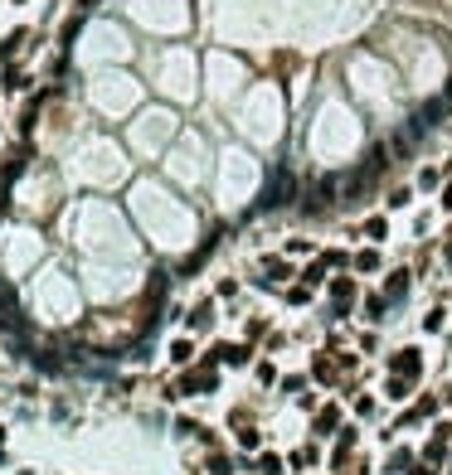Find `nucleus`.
Here are the masks:
<instances>
[{"instance_id": "f257e3e1", "label": "nucleus", "mask_w": 452, "mask_h": 475, "mask_svg": "<svg viewBox=\"0 0 452 475\" xmlns=\"http://www.w3.org/2000/svg\"><path fill=\"white\" fill-rule=\"evenodd\" d=\"M389 369H394V379L414 383L418 374H423V359H418V349H399V354L389 359Z\"/></svg>"}, {"instance_id": "a211bd4d", "label": "nucleus", "mask_w": 452, "mask_h": 475, "mask_svg": "<svg viewBox=\"0 0 452 475\" xmlns=\"http://www.w3.org/2000/svg\"><path fill=\"white\" fill-rule=\"evenodd\" d=\"M238 446H243V451H253V446H258V432H253V427H243V432H238Z\"/></svg>"}, {"instance_id": "b1692460", "label": "nucleus", "mask_w": 452, "mask_h": 475, "mask_svg": "<svg viewBox=\"0 0 452 475\" xmlns=\"http://www.w3.org/2000/svg\"><path fill=\"white\" fill-rule=\"evenodd\" d=\"M0 451H5V432H0Z\"/></svg>"}, {"instance_id": "dca6fc26", "label": "nucleus", "mask_w": 452, "mask_h": 475, "mask_svg": "<svg viewBox=\"0 0 452 475\" xmlns=\"http://www.w3.org/2000/svg\"><path fill=\"white\" fill-rule=\"evenodd\" d=\"M287 301H292V306H307V301H312V286H307V282L292 286V291H287Z\"/></svg>"}, {"instance_id": "f8f14e48", "label": "nucleus", "mask_w": 452, "mask_h": 475, "mask_svg": "<svg viewBox=\"0 0 452 475\" xmlns=\"http://www.w3.org/2000/svg\"><path fill=\"white\" fill-rule=\"evenodd\" d=\"M433 407H438V398H418V407H414V412H404V422H418V417H428Z\"/></svg>"}, {"instance_id": "f3484780", "label": "nucleus", "mask_w": 452, "mask_h": 475, "mask_svg": "<svg viewBox=\"0 0 452 475\" xmlns=\"http://www.w3.org/2000/svg\"><path fill=\"white\" fill-rule=\"evenodd\" d=\"M384 228H389L384 218H365V233H370V238H384Z\"/></svg>"}, {"instance_id": "4be33fe9", "label": "nucleus", "mask_w": 452, "mask_h": 475, "mask_svg": "<svg viewBox=\"0 0 452 475\" xmlns=\"http://www.w3.org/2000/svg\"><path fill=\"white\" fill-rule=\"evenodd\" d=\"M443 204H448V213H452V185H448V194H443Z\"/></svg>"}, {"instance_id": "5701e85b", "label": "nucleus", "mask_w": 452, "mask_h": 475, "mask_svg": "<svg viewBox=\"0 0 452 475\" xmlns=\"http://www.w3.org/2000/svg\"><path fill=\"white\" fill-rule=\"evenodd\" d=\"M443 257H448V262H452V238H448V248H443Z\"/></svg>"}, {"instance_id": "6e6552de", "label": "nucleus", "mask_w": 452, "mask_h": 475, "mask_svg": "<svg viewBox=\"0 0 452 475\" xmlns=\"http://www.w3.org/2000/svg\"><path fill=\"white\" fill-rule=\"evenodd\" d=\"M350 267H355V272H374V267H379V252H374V248H365V252H355V257H350Z\"/></svg>"}, {"instance_id": "9d476101", "label": "nucleus", "mask_w": 452, "mask_h": 475, "mask_svg": "<svg viewBox=\"0 0 452 475\" xmlns=\"http://www.w3.org/2000/svg\"><path fill=\"white\" fill-rule=\"evenodd\" d=\"M170 359H175V364H190V359H195V345H190V340H175V345H170Z\"/></svg>"}, {"instance_id": "39448f33", "label": "nucleus", "mask_w": 452, "mask_h": 475, "mask_svg": "<svg viewBox=\"0 0 452 475\" xmlns=\"http://www.w3.org/2000/svg\"><path fill=\"white\" fill-rule=\"evenodd\" d=\"M185 325H190V330H210V325H214V306H210V301H200V306L185 315Z\"/></svg>"}, {"instance_id": "1a4fd4ad", "label": "nucleus", "mask_w": 452, "mask_h": 475, "mask_svg": "<svg viewBox=\"0 0 452 475\" xmlns=\"http://www.w3.org/2000/svg\"><path fill=\"white\" fill-rule=\"evenodd\" d=\"M336 422H340L336 407H321V412H316V432H321V437H326V432H336Z\"/></svg>"}, {"instance_id": "2eb2a0df", "label": "nucleus", "mask_w": 452, "mask_h": 475, "mask_svg": "<svg viewBox=\"0 0 452 475\" xmlns=\"http://www.w3.org/2000/svg\"><path fill=\"white\" fill-rule=\"evenodd\" d=\"M384 306H389L384 296H370V301H365V310H370V320H384Z\"/></svg>"}, {"instance_id": "aec40b11", "label": "nucleus", "mask_w": 452, "mask_h": 475, "mask_svg": "<svg viewBox=\"0 0 452 475\" xmlns=\"http://www.w3.org/2000/svg\"><path fill=\"white\" fill-rule=\"evenodd\" d=\"M312 374H316V379H326V383L336 379V369H331V364H326V359H316V364H312Z\"/></svg>"}, {"instance_id": "412c9836", "label": "nucleus", "mask_w": 452, "mask_h": 475, "mask_svg": "<svg viewBox=\"0 0 452 475\" xmlns=\"http://www.w3.org/2000/svg\"><path fill=\"white\" fill-rule=\"evenodd\" d=\"M409 199H414V190H394V194H389V209H404Z\"/></svg>"}, {"instance_id": "f03ea898", "label": "nucleus", "mask_w": 452, "mask_h": 475, "mask_svg": "<svg viewBox=\"0 0 452 475\" xmlns=\"http://www.w3.org/2000/svg\"><path fill=\"white\" fill-rule=\"evenodd\" d=\"M210 354H214V364H233V369L253 359V349H248V345H214Z\"/></svg>"}, {"instance_id": "7ed1b4c3", "label": "nucleus", "mask_w": 452, "mask_h": 475, "mask_svg": "<svg viewBox=\"0 0 452 475\" xmlns=\"http://www.w3.org/2000/svg\"><path fill=\"white\" fill-rule=\"evenodd\" d=\"M331 301H336V315H345V306L355 301V282H350V277H336V282H331Z\"/></svg>"}, {"instance_id": "ddd939ff", "label": "nucleus", "mask_w": 452, "mask_h": 475, "mask_svg": "<svg viewBox=\"0 0 452 475\" xmlns=\"http://www.w3.org/2000/svg\"><path fill=\"white\" fill-rule=\"evenodd\" d=\"M210 475H233V461H228V456H219V451H214V456H210Z\"/></svg>"}, {"instance_id": "6ab92c4d", "label": "nucleus", "mask_w": 452, "mask_h": 475, "mask_svg": "<svg viewBox=\"0 0 452 475\" xmlns=\"http://www.w3.org/2000/svg\"><path fill=\"white\" fill-rule=\"evenodd\" d=\"M409 461H414L409 451H394V456H389V471H409Z\"/></svg>"}, {"instance_id": "423d86ee", "label": "nucleus", "mask_w": 452, "mask_h": 475, "mask_svg": "<svg viewBox=\"0 0 452 475\" xmlns=\"http://www.w3.org/2000/svg\"><path fill=\"white\" fill-rule=\"evenodd\" d=\"M331 194H336V180L312 185V194H307V209H326V204H331Z\"/></svg>"}, {"instance_id": "4468645a", "label": "nucleus", "mask_w": 452, "mask_h": 475, "mask_svg": "<svg viewBox=\"0 0 452 475\" xmlns=\"http://www.w3.org/2000/svg\"><path fill=\"white\" fill-rule=\"evenodd\" d=\"M258 471H263V475H277V471H282V456H272V451H268V456H258Z\"/></svg>"}, {"instance_id": "20e7f679", "label": "nucleus", "mask_w": 452, "mask_h": 475, "mask_svg": "<svg viewBox=\"0 0 452 475\" xmlns=\"http://www.w3.org/2000/svg\"><path fill=\"white\" fill-rule=\"evenodd\" d=\"M287 277H292V267L282 257H268L263 262V286H277V282H287Z\"/></svg>"}, {"instance_id": "9b49d317", "label": "nucleus", "mask_w": 452, "mask_h": 475, "mask_svg": "<svg viewBox=\"0 0 452 475\" xmlns=\"http://www.w3.org/2000/svg\"><path fill=\"white\" fill-rule=\"evenodd\" d=\"M321 277H326V257H316V262L302 272V282H307V286H321Z\"/></svg>"}, {"instance_id": "0eeeda50", "label": "nucleus", "mask_w": 452, "mask_h": 475, "mask_svg": "<svg viewBox=\"0 0 452 475\" xmlns=\"http://www.w3.org/2000/svg\"><path fill=\"white\" fill-rule=\"evenodd\" d=\"M409 296V272H389V282H384V301H404Z\"/></svg>"}]
</instances>
